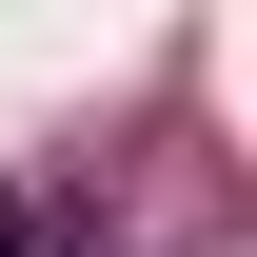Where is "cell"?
Here are the masks:
<instances>
[{"label":"cell","mask_w":257,"mask_h":257,"mask_svg":"<svg viewBox=\"0 0 257 257\" xmlns=\"http://www.w3.org/2000/svg\"><path fill=\"white\" fill-rule=\"evenodd\" d=\"M0 257H20V178H0Z\"/></svg>","instance_id":"cell-1"}]
</instances>
